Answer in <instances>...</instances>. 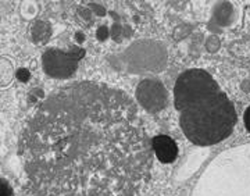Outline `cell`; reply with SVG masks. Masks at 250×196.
I'll use <instances>...</instances> for the list:
<instances>
[{"label":"cell","instance_id":"6","mask_svg":"<svg viewBox=\"0 0 250 196\" xmlns=\"http://www.w3.org/2000/svg\"><path fill=\"white\" fill-rule=\"evenodd\" d=\"M243 121H245V127H246V130L250 132V106L248 107V109H246V111H245Z\"/></svg>","mask_w":250,"mask_h":196},{"label":"cell","instance_id":"5","mask_svg":"<svg viewBox=\"0 0 250 196\" xmlns=\"http://www.w3.org/2000/svg\"><path fill=\"white\" fill-rule=\"evenodd\" d=\"M153 153L161 163H172L178 157V146L167 135H157L152 139Z\"/></svg>","mask_w":250,"mask_h":196},{"label":"cell","instance_id":"2","mask_svg":"<svg viewBox=\"0 0 250 196\" xmlns=\"http://www.w3.org/2000/svg\"><path fill=\"white\" fill-rule=\"evenodd\" d=\"M174 105L184 135L197 146H211L232 134L236 110L211 74L192 68L174 85Z\"/></svg>","mask_w":250,"mask_h":196},{"label":"cell","instance_id":"3","mask_svg":"<svg viewBox=\"0 0 250 196\" xmlns=\"http://www.w3.org/2000/svg\"><path fill=\"white\" fill-rule=\"evenodd\" d=\"M83 50L67 53L60 49H47L42 56L43 70L47 75L53 78L65 80L77 70L81 57H83Z\"/></svg>","mask_w":250,"mask_h":196},{"label":"cell","instance_id":"1","mask_svg":"<svg viewBox=\"0 0 250 196\" xmlns=\"http://www.w3.org/2000/svg\"><path fill=\"white\" fill-rule=\"evenodd\" d=\"M152 139L132 99L83 81L45 99L21 138L27 196H142Z\"/></svg>","mask_w":250,"mask_h":196},{"label":"cell","instance_id":"4","mask_svg":"<svg viewBox=\"0 0 250 196\" xmlns=\"http://www.w3.org/2000/svg\"><path fill=\"white\" fill-rule=\"evenodd\" d=\"M136 99L145 110L157 113L167 105L168 93L159 81L145 80L136 88Z\"/></svg>","mask_w":250,"mask_h":196}]
</instances>
